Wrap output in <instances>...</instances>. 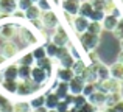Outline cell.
<instances>
[{
  "label": "cell",
  "mask_w": 123,
  "mask_h": 112,
  "mask_svg": "<svg viewBox=\"0 0 123 112\" xmlns=\"http://www.w3.org/2000/svg\"><path fill=\"white\" fill-rule=\"evenodd\" d=\"M44 89V86H39L36 83H33L31 79H27V81H17V92L16 95L20 98H25V97H33L36 95L37 92H41Z\"/></svg>",
  "instance_id": "1"
},
{
  "label": "cell",
  "mask_w": 123,
  "mask_h": 112,
  "mask_svg": "<svg viewBox=\"0 0 123 112\" xmlns=\"http://www.w3.org/2000/svg\"><path fill=\"white\" fill-rule=\"evenodd\" d=\"M97 90H101L105 94H122L123 81H118V79H114V78L103 79V81L97 83Z\"/></svg>",
  "instance_id": "2"
},
{
  "label": "cell",
  "mask_w": 123,
  "mask_h": 112,
  "mask_svg": "<svg viewBox=\"0 0 123 112\" xmlns=\"http://www.w3.org/2000/svg\"><path fill=\"white\" fill-rule=\"evenodd\" d=\"M78 41H80V45L89 53V52H93L98 47L100 36H95V34H90L87 31H84L83 34H78Z\"/></svg>",
  "instance_id": "3"
},
{
  "label": "cell",
  "mask_w": 123,
  "mask_h": 112,
  "mask_svg": "<svg viewBox=\"0 0 123 112\" xmlns=\"http://www.w3.org/2000/svg\"><path fill=\"white\" fill-rule=\"evenodd\" d=\"M50 42H53L56 47H67L70 44V36H69L67 30L62 27V25H58V27L55 28Z\"/></svg>",
  "instance_id": "4"
},
{
  "label": "cell",
  "mask_w": 123,
  "mask_h": 112,
  "mask_svg": "<svg viewBox=\"0 0 123 112\" xmlns=\"http://www.w3.org/2000/svg\"><path fill=\"white\" fill-rule=\"evenodd\" d=\"M19 28H20V25L14 24V22H11V24H2L0 25V39L14 41L19 36Z\"/></svg>",
  "instance_id": "5"
},
{
  "label": "cell",
  "mask_w": 123,
  "mask_h": 112,
  "mask_svg": "<svg viewBox=\"0 0 123 112\" xmlns=\"http://www.w3.org/2000/svg\"><path fill=\"white\" fill-rule=\"evenodd\" d=\"M19 52H20V48H19V45L14 41H3V42L0 44V55L5 56L6 59H14V58H17Z\"/></svg>",
  "instance_id": "6"
},
{
  "label": "cell",
  "mask_w": 123,
  "mask_h": 112,
  "mask_svg": "<svg viewBox=\"0 0 123 112\" xmlns=\"http://www.w3.org/2000/svg\"><path fill=\"white\" fill-rule=\"evenodd\" d=\"M41 22L44 25V30H55L59 25V17L53 9H48V11H42Z\"/></svg>",
  "instance_id": "7"
},
{
  "label": "cell",
  "mask_w": 123,
  "mask_h": 112,
  "mask_svg": "<svg viewBox=\"0 0 123 112\" xmlns=\"http://www.w3.org/2000/svg\"><path fill=\"white\" fill-rule=\"evenodd\" d=\"M48 78H50V75H48L45 70H42L41 67H37V65H33V67H31L30 79L33 83H36V84H39V86H44V84H47Z\"/></svg>",
  "instance_id": "8"
},
{
  "label": "cell",
  "mask_w": 123,
  "mask_h": 112,
  "mask_svg": "<svg viewBox=\"0 0 123 112\" xmlns=\"http://www.w3.org/2000/svg\"><path fill=\"white\" fill-rule=\"evenodd\" d=\"M81 0H61V8L66 14H70L72 17L78 16Z\"/></svg>",
  "instance_id": "9"
},
{
  "label": "cell",
  "mask_w": 123,
  "mask_h": 112,
  "mask_svg": "<svg viewBox=\"0 0 123 112\" xmlns=\"http://www.w3.org/2000/svg\"><path fill=\"white\" fill-rule=\"evenodd\" d=\"M106 98H108V94H105L101 90H95L90 97H87V103H90L97 109H101L106 104Z\"/></svg>",
  "instance_id": "10"
},
{
  "label": "cell",
  "mask_w": 123,
  "mask_h": 112,
  "mask_svg": "<svg viewBox=\"0 0 123 112\" xmlns=\"http://www.w3.org/2000/svg\"><path fill=\"white\" fill-rule=\"evenodd\" d=\"M89 19L87 17H83V16H75L73 17V20H72V28L75 30V33H76V36L78 34H83L84 31H87V27H89Z\"/></svg>",
  "instance_id": "11"
},
{
  "label": "cell",
  "mask_w": 123,
  "mask_h": 112,
  "mask_svg": "<svg viewBox=\"0 0 123 112\" xmlns=\"http://www.w3.org/2000/svg\"><path fill=\"white\" fill-rule=\"evenodd\" d=\"M84 83L86 81H84L81 76H73V78L69 81V92H70V95H81Z\"/></svg>",
  "instance_id": "12"
},
{
  "label": "cell",
  "mask_w": 123,
  "mask_h": 112,
  "mask_svg": "<svg viewBox=\"0 0 123 112\" xmlns=\"http://www.w3.org/2000/svg\"><path fill=\"white\" fill-rule=\"evenodd\" d=\"M17 70H19V64L17 62H11L3 69L2 75L3 79H11V81H19V76H17Z\"/></svg>",
  "instance_id": "13"
},
{
  "label": "cell",
  "mask_w": 123,
  "mask_h": 112,
  "mask_svg": "<svg viewBox=\"0 0 123 112\" xmlns=\"http://www.w3.org/2000/svg\"><path fill=\"white\" fill-rule=\"evenodd\" d=\"M117 24H118V17H115L114 14H106L101 20V27L106 31H114Z\"/></svg>",
  "instance_id": "14"
},
{
  "label": "cell",
  "mask_w": 123,
  "mask_h": 112,
  "mask_svg": "<svg viewBox=\"0 0 123 112\" xmlns=\"http://www.w3.org/2000/svg\"><path fill=\"white\" fill-rule=\"evenodd\" d=\"M109 76L114 79H118V81H123V64L118 61L112 64L109 67Z\"/></svg>",
  "instance_id": "15"
},
{
  "label": "cell",
  "mask_w": 123,
  "mask_h": 112,
  "mask_svg": "<svg viewBox=\"0 0 123 112\" xmlns=\"http://www.w3.org/2000/svg\"><path fill=\"white\" fill-rule=\"evenodd\" d=\"M53 92L58 95V98H59V100H64V98L70 94V92H69V83L58 81L56 86H55V89H53Z\"/></svg>",
  "instance_id": "16"
},
{
  "label": "cell",
  "mask_w": 123,
  "mask_h": 112,
  "mask_svg": "<svg viewBox=\"0 0 123 112\" xmlns=\"http://www.w3.org/2000/svg\"><path fill=\"white\" fill-rule=\"evenodd\" d=\"M73 76H75V75H73L72 69H64V67H58V69H56V78H58V81L69 83Z\"/></svg>",
  "instance_id": "17"
},
{
  "label": "cell",
  "mask_w": 123,
  "mask_h": 112,
  "mask_svg": "<svg viewBox=\"0 0 123 112\" xmlns=\"http://www.w3.org/2000/svg\"><path fill=\"white\" fill-rule=\"evenodd\" d=\"M59 98H58V95L55 94L53 90L51 92H48L47 95H45V107H47L48 111H53V109H56V106H58V103H59Z\"/></svg>",
  "instance_id": "18"
},
{
  "label": "cell",
  "mask_w": 123,
  "mask_h": 112,
  "mask_svg": "<svg viewBox=\"0 0 123 112\" xmlns=\"http://www.w3.org/2000/svg\"><path fill=\"white\" fill-rule=\"evenodd\" d=\"M28 103H30V107H31V111H34V109H39V107L45 106V94L33 95V98H30V100H28Z\"/></svg>",
  "instance_id": "19"
},
{
  "label": "cell",
  "mask_w": 123,
  "mask_h": 112,
  "mask_svg": "<svg viewBox=\"0 0 123 112\" xmlns=\"http://www.w3.org/2000/svg\"><path fill=\"white\" fill-rule=\"evenodd\" d=\"M41 14H42V11L39 9V6L34 3V5H31L30 8L25 11V19H28V20H36V19H41Z\"/></svg>",
  "instance_id": "20"
},
{
  "label": "cell",
  "mask_w": 123,
  "mask_h": 112,
  "mask_svg": "<svg viewBox=\"0 0 123 112\" xmlns=\"http://www.w3.org/2000/svg\"><path fill=\"white\" fill-rule=\"evenodd\" d=\"M0 86H2V89H3L5 92H8L9 95H16V92H17V81L3 79V81L0 83Z\"/></svg>",
  "instance_id": "21"
},
{
  "label": "cell",
  "mask_w": 123,
  "mask_h": 112,
  "mask_svg": "<svg viewBox=\"0 0 123 112\" xmlns=\"http://www.w3.org/2000/svg\"><path fill=\"white\" fill-rule=\"evenodd\" d=\"M93 11V6L92 3H90V0H84V2H81V5H80V12L78 16H83V17H90V14H92Z\"/></svg>",
  "instance_id": "22"
},
{
  "label": "cell",
  "mask_w": 123,
  "mask_h": 112,
  "mask_svg": "<svg viewBox=\"0 0 123 112\" xmlns=\"http://www.w3.org/2000/svg\"><path fill=\"white\" fill-rule=\"evenodd\" d=\"M58 61H59V67H64V69H72V65L75 64L76 59L72 56V53L69 52V53H66L64 56H61Z\"/></svg>",
  "instance_id": "23"
},
{
  "label": "cell",
  "mask_w": 123,
  "mask_h": 112,
  "mask_svg": "<svg viewBox=\"0 0 123 112\" xmlns=\"http://www.w3.org/2000/svg\"><path fill=\"white\" fill-rule=\"evenodd\" d=\"M86 69H87V64L84 62L83 59H76L75 64L72 65V72H73V75H75V76H81Z\"/></svg>",
  "instance_id": "24"
},
{
  "label": "cell",
  "mask_w": 123,
  "mask_h": 112,
  "mask_svg": "<svg viewBox=\"0 0 123 112\" xmlns=\"http://www.w3.org/2000/svg\"><path fill=\"white\" fill-rule=\"evenodd\" d=\"M36 65L41 67L42 70H45V72L50 75L51 70H53V59H50V58H44V59L36 61Z\"/></svg>",
  "instance_id": "25"
},
{
  "label": "cell",
  "mask_w": 123,
  "mask_h": 112,
  "mask_svg": "<svg viewBox=\"0 0 123 112\" xmlns=\"http://www.w3.org/2000/svg\"><path fill=\"white\" fill-rule=\"evenodd\" d=\"M17 64H19V65L33 67V64H34V58H33V55H31V52H28V53H25V55H22L20 58H19Z\"/></svg>",
  "instance_id": "26"
},
{
  "label": "cell",
  "mask_w": 123,
  "mask_h": 112,
  "mask_svg": "<svg viewBox=\"0 0 123 112\" xmlns=\"http://www.w3.org/2000/svg\"><path fill=\"white\" fill-rule=\"evenodd\" d=\"M120 100H123L122 94H108V98H106L105 107H114Z\"/></svg>",
  "instance_id": "27"
},
{
  "label": "cell",
  "mask_w": 123,
  "mask_h": 112,
  "mask_svg": "<svg viewBox=\"0 0 123 112\" xmlns=\"http://www.w3.org/2000/svg\"><path fill=\"white\" fill-rule=\"evenodd\" d=\"M30 75H31V67L19 65V70H17L19 81H27V79H30Z\"/></svg>",
  "instance_id": "28"
},
{
  "label": "cell",
  "mask_w": 123,
  "mask_h": 112,
  "mask_svg": "<svg viewBox=\"0 0 123 112\" xmlns=\"http://www.w3.org/2000/svg\"><path fill=\"white\" fill-rule=\"evenodd\" d=\"M103 31V27H101V22H89V27H87V33L90 34H95V36H100Z\"/></svg>",
  "instance_id": "29"
},
{
  "label": "cell",
  "mask_w": 123,
  "mask_h": 112,
  "mask_svg": "<svg viewBox=\"0 0 123 112\" xmlns=\"http://www.w3.org/2000/svg\"><path fill=\"white\" fill-rule=\"evenodd\" d=\"M12 111L14 112H28V111H31V107H30L28 101L22 100V101H17V103H12Z\"/></svg>",
  "instance_id": "30"
},
{
  "label": "cell",
  "mask_w": 123,
  "mask_h": 112,
  "mask_svg": "<svg viewBox=\"0 0 123 112\" xmlns=\"http://www.w3.org/2000/svg\"><path fill=\"white\" fill-rule=\"evenodd\" d=\"M31 55H33L34 61H39V59H44L47 58V52H45V47L44 45H37L31 50Z\"/></svg>",
  "instance_id": "31"
},
{
  "label": "cell",
  "mask_w": 123,
  "mask_h": 112,
  "mask_svg": "<svg viewBox=\"0 0 123 112\" xmlns=\"http://www.w3.org/2000/svg\"><path fill=\"white\" fill-rule=\"evenodd\" d=\"M115 9H117L115 0H103V11H105V14H114Z\"/></svg>",
  "instance_id": "32"
},
{
  "label": "cell",
  "mask_w": 123,
  "mask_h": 112,
  "mask_svg": "<svg viewBox=\"0 0 123 112\" xmlns=\"http://www.w3.org/2000/svg\"><path fill=\"white\" fill-rule=\"evenodd\" d=\"M97 90V83H84V87H83V95L84 97H90L93 92Z\"/></svg>",
  "instance_id": "33"
},
{
  "label": "cell",
  "mask_w": 123,
  "mask_h": 112,
  "mask_svg": "<svg viewBox=\"0 0 123 112\" xmlns=\"http://www.w3.org/2000/svg\"><path fill=\"white\" fill-rule=\"evenodd\" d=\"M45 47V52H47V58H50V59H55L56 58V53H58V47L55 45L53 42H48Z\"/></svg>",
  "instance_id": "34"
},
{
  "label": "cell",
  "mask_w": 123,
  "mask_h": 112,
  "mask_svg": "<svg viewBox=\"0 0 123 112\" xmlns=\"http://www.w3.org/2000/svg\"><path fill=\"white\" fill-rule=\"evenodd\" d=\"M114 33V36L117 37V39H123V17L118 19V24H117V27H115V30L112 31Z\"/></svg>",
  "instance_id": "35"
},
{
  "label": "cell",
  "mask_w": 123,
  "mask_h": 112,
  "mask_svg": "<svg viewBox=\"0 0 123 112\" xmlns=\"http://www.w3.org/2000/svg\"><path fill=\"white\" fill-rule=\"evenodd\" d=\"M31 5H34L31 0H19V2H17V9H20V11H24V12H25Z\"/></svg>",
  "instance_id": "36"
},
{
  "label": "cell",
  "mask_w": 123,
  "mask_h": 112,
  "mask_svg": "<svg viewBox=\"0 0 123 112\" xmlns=\"http://www.w3.org/2000/svg\"><path fill=\"white\" fill-rule=\"evenodd\" d=\"M36 5L39 6L41 11H48V9H53V6H51V2H50V0H39Z\"/></svg>",
  "instance_id": "37"
},
{
  "label": "cell",
  "mask_w": 123,
  "mask_h": 112,
  "mask_svg": "<svg viewBox=\"0 0 123 112\" xmlns=\"http://www.w3.org/2000/svg\"><path fill=\"white\" fill-rule=\"evenodd\" d=\"M70 107H72V106H70V104L67 103L66 100H61L59 103H58V106H56V111H58V112H67Z\"/></svg>",
  "instance_id": "38"
},
{
  "label": "cell",
  "mask_w": 123,
  "mask_h": 112,
  "mask_svg": "<svg viewBox=\"0 0 123 112\" xmlns=\"http://www.w3.org/2000/svg\"><path fill=\"white\" fill-rule=\"evenodd\" d=\"M9 103H11V101H9V98H6L3 94H0V111H2L6 104H9Z\"/></svg>",
  "instance_id": "39"
},
{
  "label": "cell",
  "mask_w": 123,
  "mask_h": 112,
  "mask_svg": "<svg viewBox=\"0 0 123 112\" xmlns=\"http://www.w3.org/2000/svg\"><path fill=\"white\" fill-rule=\"evenodd\" d=\"M11 17H14V19H25V12L20 11V9H16V11L11 14Z\"/></svg>",
  "instance_id": "40"
},
{
  "label": "cell",
  "mask_w": 123,
  "mask_h": 112,
  "mask_svg": "<svg viewBox=\"0 0 123 112\" xmlns=\"http://www.w3.org/2000/svg\"><path fill=\"white\" fill-rule=\"evenodd\" d=\"M114 109L117 111V112H123V100H120L117 104H115V106H114Z\"/></svg>",
  "instance_id": "41"
},
{
  "label": "cell",
  "mask_w": 123,
  "mask_h": 112,
  "mask_svg": "<svg viewBox=\"0 0 123 112\" xmlns=\"http://www.w3.org/2000/svg\"><path fill=\"white\" fill-rule=\"evenodd\" d=\"M6 61H8V59H6L5 56H2V55H0V67H2V65H5V64H6Z\"/></svg>",
  "instance_id": "42"
},
{
  "label": "cell",
  "mask_w": 123,
  "mask_h": 112,
  "mask_svg": "<svg viewBox=\"0 0 123 112\" xmlns=\"http://www.w3.org/2000/svg\"><path fill=\"white\" fill-rule=\"evenodd\" d=\"M34 112H48V109L45 106H42V107H39V109H34Z\"/></svg>",
  "instance_id": "43"
},
{
  "label": "cell",
  "mask_w": 123,
  "mask_h": 112,
  "mask_svg": "<svg viewBox=\"0 0 123 112\" xmlns=\"http://www.w3.org/2000/svg\"><path fill=\"white\" fill-rule=\"evenodd\" d=\"M103 112H117L114 109V107H105V109H103Z\"/></svg>",
  "instance_id": "44"
},
{
  "label": "cell",
  "mask_w": 123,
  "mask_h": 112,
  "mask_svg": "<svg viewBox=\"0 0 123 112\" xmlns=\"http://www.w3.org/2000/svg\"><path fill=\"white\" fill-rule=\"evenodd\" d=\"M118 62H122V64H123V50H122L120 53H118Z\"/></svg>",
  "instance_id": "45"
},
{
  "label": "cell",
  "mask_w": 123,
  "mask_h": 112,
  "mask_svg": "<svg viewBox=\"0 0 123 112\" xmlns=\"http://www.w3.org/2000/svg\"><path fill=\"white\" fill-rule=\"evenodd\" d=\"M120 47H122V50H123V39L120 41Z\"/></svg>",
  "instance_id": "46"
},
{
  "label": "cell",
  "mask_w": 123,
  "mask_h": 112,
  "mask_svg": "<svg viewBox=\"0 0 123 112\" xmlns=\"http://www.w3.org/2000/svg\"><path fill=\"white\" fill-rule=\"evenodd\" d=\"M31 2H33V3H37V2H39V0H31Z\"/></svg>",
  "instance_id": "47"
},
{
  "label": "cell",
  "mask_w": 123,
  "mask_h": 112,
  "mask_svg": "<svg viewBox=\"0 0 123 112\" xmlns=\"http://www.w3.org/2000/svg\"><path fill=\"white\" fill-rule=\"evenodd\" d=\"M48 112H58V111H56V109H53V111H48Z\"/></svg>",
  "instance_id": "48"
},
{
  "label": "cell",
  "mask_w": 123,
  "mask_h": 112,
  "mask_svg": "<svg viewBox=\"0 0 123 112\" xmlns=\"http://www.w3.org/2000/svg\"><path fill=\"white\" fill-rule=\"evenodd\" d=\"M28 112H34V111H28Z\"/></svg>",
  "instance_id": "49"
},
{
  "label": "cell",
  "mask_w": 123,
  "mask_h": 112,
  "mask_svg": "<svg viewBox=\"0 0 123 112\" xmlns=\"http://www.w3.org/2000/svg\"><path fill=\"white\" fill-rule=\"evenodd\" d=\"M97 112H103V111H97Z\"/></svg>",
  "instance_id": "50"
},
{
  "label": "cell",
  "mask_w": 123,
  "mask_h": 112,
  "mask_svg": "<svg viewBox=\"0 0 123 112\" xmlns=\"http://www.w3.org/2000/svg\"><path fill=\"white\" fill-rule=\"evenodd\" d=\"M67 112H70V109H69V111H67Z\"/></svg>",
  "instance_id": "51"
},
{
  "label": "cell",
  "mask_w": 123,
  "mask_h": 112,
  "mask_svg": "<svg viewBox=\"0 0 123 112\" xmlns=\"http://www.w3.org/2000/svg\"><path fill=\"white\" fill-rule=\"evenodd\" d=\"M16 2H19V0H16Z\"/></svg>",
  "instance_id": "52"
}]
</instances>
